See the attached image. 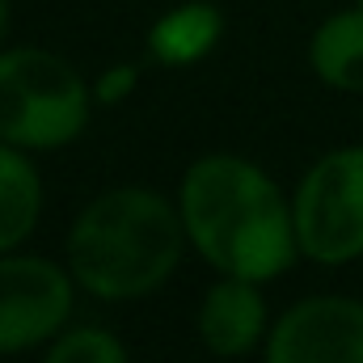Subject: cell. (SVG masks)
<instances>
[{"label":"cell","mask_w":363,"mask_h":363,"mask_svg":"<svg viewBox=\"0 0 363 363\" xmlns=\"http://www.w3.org/2000/svg\"><path fill=\"white\" fill-rule=\"evenodd\" d=\"M178 211L190 250L216 274L271 283L300 258L291 199L250 157L207 152L190 161L178 186Z\"/></svg>","instance_id":"cell-1"},{"label":"cell","mask_w":363,"mask_h":363,"mask_svg":"<svg viewBox=\"0 0 363 363\" xmlns=\"http://www.w3.org/2000/svg\"><path fill=\"white\" fill-rule=\"evenodd\" d=\"M190 250L178 203L148 186H114L81 207L64 237V262L81 291L127 304L161 291Z\"/></svg>","instance_id":"cell-2"},{"label":"cell","mask_w":363,"mask_h":363,"mask_svg":"<svg viewBox=\"0 0 363 363\" xmlns=\"http://www.w3.org/2000/svg\"><path fill=\"white\" fill-rule=\"evenodd\" d=\"M93 81L47 47H0V140L26 152H55L81 140Z\"/></svg>","instance_id":"cell-3"},{"label":"cell","mask_w":363,"mask_h":363,"mask_svg":"<svg viewBox=\"0 0 363 363\" xmlns=\"http://www.w3.org/2000/svg\"><path fill=\"white\" fill-rule=\"evenodd\" d=\"M300 258L317 267H351L363 258V144L317 157L291 194Z\"/></svg>","instance_id":"cell-4"},{"label":"cell","mask_w":363,"mask_h":363,"mask_svg":"<svg viewBox=\"0 0 363 363\" xmlns=\"http://www.w3.org/2000/svg\"><path fill=\"white\" fill-rule=\"evenodd\" d=\"M77 291L68 262L17 250L0 254V359L38 351L68 330Z\"/></svg>","instance_id":"cell-5"},{"label":"cell","mask_w":363,"mask_h":363,"mask_svg":"<svg viewBox=\"0 0 363 363\" xmlns=\"http://www.w3.org/2000/svg\"><path fill=\"white\" fill-rule=\"evenodd\" d=\"M262 363H363V300L304 296L267 334Z\"/></svg>","instance_id":"cell-6"},{"label":"cell","mask_w":363,"mask_h":363,"mask_svg":"<svg viewBox=\"0 0 363 363\" xmlns=\"http://www.w3.org/2000/svg\"><path fill=\"white\" fill-rule=\"evenodd\" d=\"M199 342L216 359H241L258 347H267L271 334V308L262 296V283L237 279V274H216V283L199 300Z\"/></svg>","instance_id":"cell-7"},{"label":"cell","mask_w":363,"mask_h":363,"mask_svg":"<svg viewBox=\"0 0 363 363\" xmlns=\"http://www.w3.org/2000/svg\"><path fill=\"white\" fill-rule=\"evenodd\" d=\"M224 38V13L211 0H182L148 26V55L165 68H190Z\"/></svg>","instance_id":"cell-8"},{"label":"cell","mask_w":363,"mask_h":363,"mask_svg":"<svg viewBox=\"0 0 363 363\" xmlns=\"http://www.w3.org/2000/svg\"><path fill=\"white\" fill-rule=\"evenodd\" d=\"M308 68L338 93H363V9L330 13L308 38Z\"/></svg>","instance_id":"cell-9"},{"label":"cell","mask_w":363,"mask_h":363,"mask_svg":"<svg viewBox=\"0 0 363 363\" xmlns=\"http://www.w3.org/2000/svg\"><path fill=\"white\" fill-rule=\"evenodd\" d=\"M43 178L26 148L0 140V254L21 250L43 216Z\"/></svg>","instance_id":"cell-10"},{"label":"cell","mask_w":363,"mask_h":363,"mask_svg":"<svg viewBox=\"0 0 363 363\" xmlns=\"http://www.w3.org/2000/svg\"><path fill=\"white\" fill-rule=\"evenodd\" d=\"M43 363H127V347L101 325H68L47 342Z\"/></svg>","instance_id":"cell-11"},{"label":"cell","mask_w":363,"mask_h":363,"mask_svg":"<svg viewBox=\"0 0 363 363\" xmlns=\"http://www.w3.org/2000/svg\"><path fill=\"white\" fill-rule=\"evenodd\" d=\"M140 85V68L135 64H118V68H106L97 81H93V101L97 106H114L123 97H131Z\"/></svg>","instance_id":"cell-12"},{"label":"cell","mask_w":363,"mask_h":363,"mask_svg":"<svg viewBox=\"0 0 363 363\" xmlns=\"http://www.w3.org/2000/svg\"><path fill=\"white\" fill-rule=\"evenodd\" d=\"M9 17H13V0H0V47H9Z\"/></svg>","instance_id":"cell-13"},{"label":"cell","mask_w":363,"mask_h":363,"mask_svg":"<svg viewBox=\"0 0 363 363\" xmlns=\"http://www.w3.org/2000/svg\"><path fill=\"white\" fill-rule=\"evenodd\" d=\"M359 9H363V0H359Z\"/></svg>","instance_id":"cell-14"},{"label":"cell","mask_w":363,"mask_h":363,"mask_svg":"<svg viewBox=\"0 0 363 363\" xmlns=\"http://www.w3.org/2000/svg\"><path fill=\"white\" fill-rule=\"evenodd\" d=\"M0 363H4V359H0Z\"/></svg>","instance_id":"cell-15"}]
</instances>
